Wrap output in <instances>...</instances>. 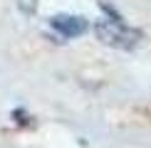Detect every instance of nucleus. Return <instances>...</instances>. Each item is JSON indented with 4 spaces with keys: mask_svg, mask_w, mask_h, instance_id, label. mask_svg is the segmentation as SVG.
Here are the masks:
<instances>
[{
    "mask_svg": "<svg viewBox=\"0 0 151 148\" xmlns=\"http://www.w3.org/2000/svg\"><path fill=\"white\" fill-rule=\"evenodd\" d=\"M50 25L62 37H77L87 30V20L79 15H55V17H50Z\"/></svg>",
    "mask_w": 151,
    "mask_h": 148,
    "instance_id": "nucleus-2",
    "label": "nucleus"
},
{
    "mask_svg": "<svg viewBox=\"0 0 151 148\" xmlns=\"http://www.w3.org/2000/svg\"><path fill=\"white\" fill-rule=\"evenodd\" d=\"M104 12H106V17H102V20L94 25L99 40L106 42V45H111V47L131 49L136 42H139V32H136V30H131L129 25L124 22L116 12H111L109 8H104Z\"/></svg>",
    "mask_w": 151,
    "mask_h": 148,
    "instance_id": "nucleus-1",
    "label": "nucleus"
}]
</instances>
